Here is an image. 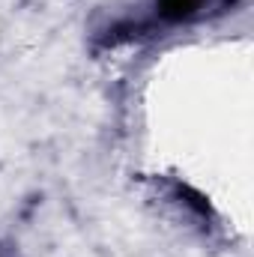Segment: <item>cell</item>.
<instances>
[{
  "mask_svg": "<svg viewBox=\"0 0 254 257\" xmlns=\"http://www.w3.org/2000/svg\"><path fill=\"white\" fill-rule=\"evenodd\" d=\"M236 0H153L150 15L141 21H123L108 30V45H117L123 39H138L150 30H171L183 24H197L206 18H215L227 12Z\"/></svg>",
  "mask_w": 254,
  "mask_h": 257,
  "instance_id": "cell-1",
  "label": "cell"
}]
</instances>
